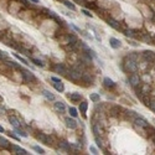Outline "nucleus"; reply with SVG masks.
<instances>
[{"instance_id": "obj_1", "label": "nucleus", "mask_w": 155, "mask_h": 155, "mask_svg": "<svg viewBox=\"0 0 155 155\" xmlns=\"http://www.w3.org/2000/svg\"><path fill=\"white\" fill-rule=\"evenodd\" d=\"M83 70L79 67V66H73V67L70 70V72L67 71V74H66V77L68 79H71L73 82H79L82 79V76H83Z\"/></svg>"}, {"instance_id": "obj_2", "label": "nucleus", "mask_w": 155, "mask_h": 155, "mask_svg": "<svg viewBox=\"0 0 155 155\" xmlns=\"http://www.w3.org/2000/svg\"><path fill=\"white\" fill-rule=\"evenodd\" d=\"M138 68H139V66L137 63V61H134V60H131V58L125 56V58L123 60V70L124 71L133 73V72H137Z\"/></svg>"}, {"instance_id": "obj_3", "label": "nucleus", "mask_w": 155, "mask_h": 155, "mask_svg": "<svg viewBox=\"0 0 155 155\" xmlns=\"http://www.w3.org/2000/svg\"><path fill=\"white\" fill-rule=\"evenodd\" d=\"M128 81H129L131 87H138V86H140V83H142V78H140V76L137 72H133L129 76Z\"/></svg>"}, {"instance_id": "obj_4", "label": "nucleus", "mask_w": 155, "mask_h": 155, "mask_svg": "<svg viewBox=\"0 0 155 155\" xmlns=\"http://www.w3.org/2000/svg\"><path fill=\"white\" fill-rule=\"evenodd\" d=\"M21 71H22V77H24V81L25 82H35L36 81V77H35V74L30 72V71H27V70H22L21 68Z\"/></svg>"}, {"instance_id": "obj_5", "label": "nucleus", "mask_w": 155, "mask_h": 155, "mask_svg": "<svg viewBox=\"0 0 155 155\" xmlns=\"http://www.w3.org/2000/svg\"><path fill=\"white\" fill-rule=\"evenodd\" d=\"M133 122H134L135 127H139V128H148V127H149V123L144 118H142L140 115H138L137 118H134Z\"/></svg>"}, {"instance_id": "obj_6", "label": "nucleus", "mask_w": 155, "mask_h": 155, "mask_svg": "<svg viewBox=\"0 0 155 155\" xmlns=\"http://www.w3.org/2000/svg\"><path fill=\"white\" fill-rule=\"evenodd\" d=\"M54 108H55V111L57 112V113H60V114H65L66 113V106H65V103L61 102V101L55 102Z\"/></svg>"}, {"instance_id": "obj_7", "label": "nucleus", "mask_w": 155, "mask_h": 155, "mask_svg": "<svg viewBox=\"0 0 155 155\" xmlns=\"http://www.w3.org/2000/svg\"><path fill=\"white\" fill-rule=\"evenodd\" d=\"M54 71L58 74H67V68H66V66L63 63H56V66L54 67Z\"/></svg>"}, {"instance_id": "obj_8", "label": "nucleus", "mask_w": 155, "mask_h": 155, "mask_svg": "<svg viewBox=\"0 0 155 155\" xmlns=\"http://www.w3.org/2000/svg\"><path fill=\"white\" fill-rule=\"evenodd\" d=\"M36 138H37V140H40L41 143H44L46 145H52V143H51V139L45 133H39L36 135Z\"/></svg>"}, {"instance_id": "obj_9", "label": "nucleus", "mask_w": 155, "mask_h": 155, "mask_svg": "<svg viewBox=\"0 0 155 155\" xmlns=\"http://www.w3.org/2000/svg\"><path fill=\"white\" fill-rule=\"evenodd\" d=\"M65 123H66V127L70 129H76L77 128V122L74 120L73 117H67L65 119Z\"/></svg>"}, {"instance_id": "obj_10", "label": "nucleus", "mask_w": 155, "mask_h": 155, "mask_svg": "<svg viewBox=\"0 0 155 155\" xmlns=\"http://www.w3.org/2000/svg\"><path fill=\"white\" fill-rule=\"evenodd\" d=\"M143 58L147 61V62H154L155 61V54L153 51H144L143 52Z\"/></svg>"}, {"instance_id": "obj_11", "label": "nucleus", "mask_w": 155, "mask_h": 155, "mask_svg": "<svg viewBox=\"0 0 155 155\" xmlns=\"http://www.w3.org/2000/svg\"><path fill=\"white\" fill-rule=\"evenodd\" d=\"M109 45H111L112 49L118 50V49H120V46H122V41L118 40V39H115V37H111V39H109Z\"/></svg>"}, {"instance_id": "obj_12", "label": "nucleus", "mask_w": 155, "mask_h": 155, "mask_svg": "<svg viewBox=\"0 0 155 155\" xmlns=\"http://www.w3.org/2000/svg\"><path fill=\"white\" fill-rule=\"evenodd\" d=\"M95 139H96V143L97 145L101 149H106L107 148V144H106V140L103 139L102 135H95Z\"/></svg>"}, {"instance_id": "obj_13", "label": "nucleus", "mask_w": 155, "mask_h": 155, "mask_svg": "<svg viewBox=\"0 0 155 155\" xmlns=\"http://www.w3.org/2000/svg\"><path fill=\"white\" fill-rule=\"evenodd\" d=\"M70 99H71L73 103H78L79 101H82V96L79 95L78 92H73V93H70V95L67 96Z\"/></svg>"}, {"instance_id": "obj_14", "label": "nucleus", "mask_w": 155, "mask_h": 155, "mask_svg": "<svg viewBox=\"0 0 155 155\" xmlns=\"http://www.w3.org/2000/svg\"><path fill=\"white\" fill-rule=\"evenodd\" d=\"M9 123H10L14 128H17V127H21L20 120H19L17 117L15 115H9Z\"/></svg>"}, {"instance_id": "obj_15", "label": "nucleus", "mask_w": 155, "mask_h": 155, "mask_svg": "<svg viewBox=\"0 0 155 155\" xmlns=\"http://www.w3.org/2000/svg\"><path fill=\"white\" fill-rule=\"evenodd\" d=\"M42 96L45 97L46 101H49V102H55V95H54V93H51L50 91H47V90H44V91H42Z\"/></svg>"}, {"instance_id": "obj_16", "label": "nucleus", "mask_w": 155, "mask_h": 155, "mask_svg": "<svg viewBox=\"0 0 155 155\" xmlns=\"http://www.w3.org/2000/svg\"><path fill=\"white\" fill-rule=\"evenodd\" d=\"M67 44L70 46H76L78 44V37L76 35H67Z\"/></svg>"}, {"instance_id": "obj_17", "label": "nucleus", "mask_w": 155, "mask_h": 155, "mask_svg": "<svg viewBox=\"0 0 155 155\" xmlns=\"http://www.w3.org/2000/svg\"><path fill=\"white\" fill-rule=\"evenodd\" d=\"M10 148L14 150V152H15V154H19V155H27V154H29L25 149L17 147V145H10Z\"/></svg>"}, {"instance_id": "obj_18", "label": "nucleus", "mask_w": 155, "mask_h": 155, "mask_svg": "<svg viewBox=\"0 0 155 155\" xmlns=\"http://www.w3.org/2000/svg\"><path fill=\"white\" fill-rule=\"evenodd\" d=\"M87 109H88V103L86 101H83L79 103V112H81V114L86 118V113H87Z\"/></svg>"}, {"instance_id": "obj_19", "label": "nucleus", "mask_w": 155, "mask_h": 155, "mask_svg": "<svg viewBox=\"0 0 155 155\" xmlns=\"http://www.w3.org/2000/svg\"><path fill=\"white\" fill-rule=\"evenodd\" d=\"M107 22H108V25H109L111 27H113V29L115 30H120V25H119V22L118 21H115L114 19H107Z\"/></svg>"}, {"instance_id": "obj_20", "label": "nucleus", "mask_w": 155, "mask_h": 155, "mask_svg": "<svg viewBox=\"0 0 155 155\" xmlns=\"http://www.w3.org/2000/svg\"><path fill=\"white\" fill-rule=\"evenodd\" d=\"M58 148L61 149V150H63V152H70L71 150V145H70V143H67V142H58Z\"/></svg>"}, {"instance_id": "obj_21", "label": "nucleus", "mask_w": 155, "mask_h": 155, "mask_svg": "<svg viewBox=\"0 0 155 155\" xmlns=\"http://www.w3.org/2000/svg\"><path fill=\"white\" fill-rule=\"evenodd\" d=\"M103 84L107 87V88H114L115 87V83L113 79H111L109 77H104V79H103Z\"/></svg>"}, {"instance_id": "obj_22", "label": "nucleus", "mask_w": 155, "mask_h": 155, "mask_svg": "<svg viewBox=\"0 0 155 155\" xmlns=\"http://www.w3.org/2000/svg\"><path fill=\"white\" fill-rule=\"evenodd\" d=\"M0 148H3V149H10V143H9L4 137H1V135H0Z\"/></svg>"}, {"instance_id": "obj_23", "label": "nucleus", "mask_w": 155, "mask_h": 155, "mask_svg": "<svg viewBox=\"0 0 155 155\" xmlns=\"http://www.w3.org/2000/svg\"><path fill=\"white\" fill-rule=\"evenodd\" d=\"M13 55H14V57H15L16 60H19V61H20V62H21L22 65H25V66H30L29 61H27L26 58H24V57H22V56H20L19 54H13ZM30 67L32 68V66H30Z\"/></svg>"}, {"instance_id": "obj_24", "label": "nucleus", "mask_w": 155, "mask_h": 155, "mask_svg": "<svg viewBox=\"0 0 155 155\" xmlns=\"http://www.w3.org/2000/svg\"><path fill=\"white\" fill-rule=\"evenodd\" d=\"M62 4H63V5L67 8V9H70L71 11H76V5H74L72 1H70V0H63Z\"/></svg>"}, {"instance_id": "obj_25", "label": "nucleus", "mask_w": 155, "mask_h": 155, "mask_svg": "<svg viewBox=\"0 0 155 155\" xmlns=\"http://www.w3.org/2000/svg\"><path fill=\"white\" fill-rule=\"evenodd\" d=\"M14 131H15L16 134H19L20 137H22V138H27V133L21 128V127H17V128H14Z\"/></svg>"}, {"instance_id": "obj_26", "label": "nucleus", "mask_w": 155, "mask_h": 155, "mask_svg": "<svg viewBox=\"0 0 155 155\" xmlns=\"http://www.w3.org/2000/svg\"><path fill=\"white\" fill-rule=\"evenodd\" d=\"M54 87H55V90L56 91H58V92H63L65 91V86H63V83L62 82H55L54 83Z\"/></svg>"}, {"instance_id": "obj_27", "label": "nucleus", "mask_w": 155, "mask_h": 155, "mask_svg": "<svg viewBox=\"0 0 155 155\" xmlns=\"http://www.w3.org/2000/svg\"><path fill=\"white\" fill-rule=\"evenodd\" d=\"M90 99H91L93 103H98V102L101 101V96H99V93H91Z\"/></svg>"}, {"instance_id": "obj_28", "label": "nucleus", "mask_w": 155, "mask_h": 155, "mask_svg": "<svg viewBox=\"0 0 155 155\" xmlns=\"http://www.w3.org/2000/svg\"><path fill=\"white\" fill-rule=\"evenodd\" d=\"M30 60H31V62L34 63L35 66H37V67H44V66H45V63L42 62L41 60H39V58H34V57H31Z\"/></svg>"}, {"instance_id": "obj_29", "label": "nucleus", "mask_w": 155, "mask_h": 155, "mask_svg": "<svg viewBox=\"0 0 155 155\" xmlns=\"http://www.w3.org/2000/svg\"><path fill=\"white\" fill-rule=\"evenodd\" d=\"M68 113H70V117H73V118H76V117L78 115V112L74 107H70L68 108Z\"/></svg>"}, {"instance_id": "obj_30", "label": "nucleus", "mask_w": 155, "mask_h": 155, "mask_svg": "<svg viewBox=\"0 0 155 155\" xmlns=\"http://www.w3.org/2000/svg\"><path fill=\"white\" fill-rule=\"evenodd\" d=\"M127 57H129V58H131V60H134V61H137V62H138L139 55L137 52H129L128 55H127Z\"/></svg>"}, {"instance_id": "obj_31", "label": "nucleus", "mask_w": 155, "mask_h": 155, "mask_svg": "<svg viewBox=\"0 0 155 155\" xmlns=\"http://www.w3.org/2000/svg\"><path fill=\"white\" fill-rule=\"evenodd\" d=\"M135 32L133 31V30H125L124 31V35L127 36V37H129V39H133V37H135Z\"/></svg>"}, {"instance_id": "obj_32", "label": "nucleus", "mask_w": 155, "mask_h": 155, "mask_svg": "<svg viewBox=\"0 0 155 155\" xmlns=\"http://www.w3.org/2000/svg\"><path fill=\"white\" fill-rule=\"evenodd\" d=\"M32 149H34V150H35V152H36V153H39V154H41V155H44V154H45V150H44V149H42V148H40V147H39V145H34V147H32Z\"/></svg>"}, {"instance_id": "obj_33", "label": "nucleus", "mask_w": 155, "mask_h": 155, "mask_svg": "<svg viewBox=\"0 0 155 155\" xmlns=\"http://www.w3.org/2000/svg\"><path fill=\"white\" fill-rule=\"evenodd\" d=\"M9 137L13 138V139H15L16 142H20V137H17V135H15V131H9Z\"/></svg>"}, {"instance_id": "obj_34", "label": "nucleus", "mask_w": 155, "mask_h": 155, "mask_svg": "<svg viewBox=\"0 0 155 155\" xmlns=\"http://www.w3.org/2000/svg\"><path fill=\"white\" fill-rule=\"evenodd\" d=\"M127 41H128V44L129 45H131V46H134V47H138L139 46V44L137 41H134V40H131V39H129V37H127Z\"/></svg>"}, {"instance_id": "obj_35", "label": "nucleus", "mask_w": 155, "mask_h": 155, "mask_svg": "<svg viewBox=\"0 0 155 155\" xmlns=\"http://www.w3.org/2000/svg\"><path fill=\"white\" fill-rule=\"evenodd\" d=\"M148 107H150V109H152L154 113H155V99H153V101H149V103H148Z\"/></svg>"}, {"instance_id": "obj_36", "label": "nucleus", "mask_w": 155, "mask_h": 155, "mask_svg": "<svg viewBox=\"0 0 155 155\" xmlns=\"http://www.w3.org/2000/svg\"><path fill=\"white\" fill-rule=\"evenodd\" d=\"M90 150L92 152V154H95V155L99 154V152H98V150H97V148L95 147V145H90Z\"/></svg>"}, {"instance_id": "obj_37", "label": "nucleus", "mask_w": 155, "mask_h": 155, "mask_svg": "<svg viewBox=\"0 0 155 155\" xmlns=\"http://www.w3.org/2000/svg\"><path fill=\"white\" fill-rule=\"evenodd\" d=\"M0 58L6 61V60H8V55H6V52H4V51L0 50Z\"/></svg>"}, {"instance_id": "obj_38", "label": "nucleus", "mask_w": 155, "mask_h": 155, "mask_svg": "<svg viewBox=\"0 0 155 155\" xmlns=\"http://www.w3.org/2000/svg\"><path fill=\"white\" fill-rule=\"evenodd\" d=\"M82 14H83V15H86V16H88V17H93L92 14L88 10H86V9H82Z\"/></svg>"}, {"instance_id": "obj_39", "label": "nucleus", "mask_w": 155, "mask_h": 155, "mask_svg": "<svg viewBox=\"0 0 155 155\" xmlns=\"http://www.w3.org/2000/svg\"><path fill=\"white\" fill-rule=\"evenodd\" d=\"M6 113V109L4 107H0V115H4Z\"/></svg>"}, {"instance_id": "obj_40", "label": "nucleus", "mask_w": 155, "mask_h": 155, "mask_svg": "<svg viewBox=\"0 0 155 155\" xmlns=\"http://www.w3.org/2000/svg\"><path fill=\"white\" fill-rule=\"evenodd\" d=\"M51 81H52V82H60L61 79H60L58 77H54V76H52V77H51Z\"/></svg>"}, {"instance_id": "obj_41", "label": "nucleus", "mask_w": 155, "mask_h": 155, "mask_svg": "<svg viewBox=\"0 0 155 155\" xmlns=\"http://www.w3.org/2000/svg\"><path fill=\"white\" fill-rule=\"evenodd\" d=\"M71 26H72V27H73V29H74V30H76L77 32H81V30H79V27H77V26H74L73 24H71Z\"/></svg>"}, {"instance_id": "obj_42", "label": "nucleus", "mask_w": 155, "mask_h": 155, "mask_svg": "<svg viewBox=\"0 0 155 155\" xmlns=\"http://www.w3.org/2000/svg\"><path fill=\"white\" fill-rule=\"evenodd\" d=\"M0 133H5V129H4L1 125H0Z\"/></svg>"}, {"instance_id": "obj_43", "label": "nucleus", "mask_w": 155, "mask_h": 155, "mask_svg": "<svg viewBox=\"0 0 155 155\" xmlns=\"http://www.w3.org/2000/svg\"><path fill=\"white\" fill-rule=\"evenodd\" d=\"M29 1H31V3H34V4H37L40 1V0H29Z\"/></svg>"}, {"instance_id": "obj_44", "label": "nucleus", "mask_w": 155, "mask_h": 155, "mask_svg": "<svg viewBox=\"0 0 155 155\" xmlns=\"http://www.w3.org/2000/svg\"><path fill=\"white\" fill-rule=\"evenodd\" d=\"M1 102H3V98H1V97H0V104H1Z\"/></svg>"}, {"instance_id": "obj_45", "label": "nucleus", "mask_w": 155, "mask_h": 155, "mask_svg": "<svg viewBox=\"0 0 155 155\" xmlns=\"http://www.w3.org/2000/svg\"><path fill=\"white\" fill-rule=\"evenodd\" d=\"M153 122H154V123H155V118H154V119H153Z\"/></svg>"}, {"instance_id": "obj_46", "label": "nucleus", "mask_w": 155, "mask_h": 155, "mask_svg": "<svg viewBox=\"0 0 155 155\" xmlns=\"http://www.w3.org/2000/svg\"><path fill=\"white\" fill-rule=\"evenodd\" d=\"M154 143H155V137H154Z\"/></svg>"}, {"instance_id": "obj_47", "label": "nucleus", "mask_w": 155, "mask_h": 155, "mask_svg": "<svg viewBox=\"0 0 155 155\" xmlns=\"http://www.w3.org/2000/svg\"><path fill=\"white\" fill-rule=\"evenodd\" d=\"M60 1H63V0H60Z\"/></svg>"}]
</instances>
